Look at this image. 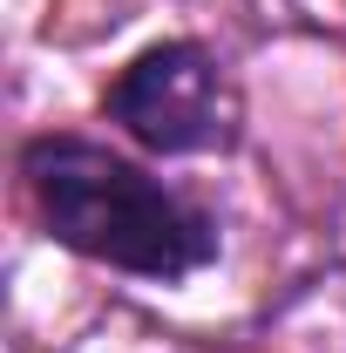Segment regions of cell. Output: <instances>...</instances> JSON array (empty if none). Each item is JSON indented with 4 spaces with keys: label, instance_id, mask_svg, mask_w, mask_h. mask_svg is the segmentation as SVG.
Segmentation results:
<instances>
[{
    "label": "cell",
    "instance_id": "1",
    "mask_svg": "<svg viewBox=\"0 0 346 353\" xmlns=\"http://www.w3.org/2000/svg\"><path fill=\"white\" fill-rule=\"evenodd\" d=\"M21 183L61 252L150 285H176L224 252V231L204 204H190L183 190H170L109 143L34 136L21 150Z\"/></svg>",
    "mask_w": 346,
    "mask_h": 353
},
{
    "label": "cell",
    "instance_id": "2",
    "mask_svg": "<svg viewBox=\"0 0 346 353\" xmlns=\"http://www.w3.org/2000/svg\"><path fill=\"white\" fill-rule=\"evenodd\" d=\"M102 116L150 157H224L245 136V102L217 48L170 34L150 41L102 88Z\"/></svg>",
    "mask_w": 346,
    "mask_h": 353
}]
</instances>
